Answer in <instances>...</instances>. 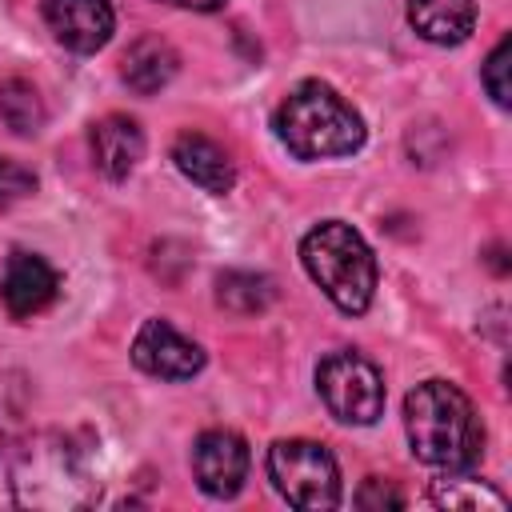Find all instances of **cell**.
Wrapping results in <instances>:
<instances>
[{
	"mask_svg": "<svg viewBox=\"0 0 512 512\" xmlns=\"http://www.w3.org/2000/svg\"><path fill=\"white\" fill-rule=\"evenodd\" d=\"M404 428L416 460L432 468H472L484 456V424L448 380H424L404 396Z\"/></svg>",
	"mask_w": 512,
	"mask_h": 512,
	"instance_id": "1",
	"label": "cell"
},
{
	"mask_svg": "<svg viewBox=\"0 0 512 512\" xmlns=\"http://www.w3.org/2000/svg\"><path fill=\"white\" fill-rule=\"evenodd\" d=\"M300 260L320 292L348 316H360L376 292V256L344 220H324L300 240Z\"/></svg>",
	"mask_w": 512,
	"mask_h": 512,
	"instance_id": "3",
	"label": "cell"
},
{
	"mask_svg": "<svg viewBox=\"0 0 512 512\" xmlns=\"http://www.w3.org/2000/svg\"><path fill=\"white\" fill-rule=\"evenodd\" d=\"M32 192H36V176H32L24 164L0 156V208L24 200V196H32Z\"/></svg>",
	"mask_w": 512,
	"mask_h": 512,
	"instance_id": "19",
	"label": "cell"
},
{
	"mask_svg": "<svg viewBox=\"0 0 512 512\" xmlns=\"http://www.w3.org/2000/svg\"><path fill=\"white\" fill-rule=\"evenodd\" d=\"M248 444L228 428H208L192 444V476L204 496L232 500L248 480Z\"/></svg>",
	"mask_w": 512,
	"mask_h": 512,
	"instance_id": "7",
	"label": "cell"
},
{
	"mask_svg": "<svg viewBox=\"0 0 512 512\" xmlns=\"http://www.w3.org/2000/svg\"><path fill=\"white\" fill-rule=\"evenodd\" d=\"M276 288L264 272H248V268H232L216 276V304L232 316H256L272 304Z\"/></svg>",
	"mask_w": 512,
	"mask_h": 512,
	"instance_id": "16",
	"label": "cell"
},
{
	"mask_svg": "<svg viewBox=\"0 0 512 512\" xmlns=\"http://www.w3.org/2000/svg\"><path fill=\"white\" fill-rule=\"evenodd\" d=\"M44 20L68 52H100L112 40L116 12L108 0H44Z\"/></svg>",
	"mask_w": 512,
	"mask_h": 512,
	"instance_id": "9",
	"label": "cell"
},
{
	"mask_svg": "<svg viewBox=\"0 0 512 512\" xmlns=\"http://www.w3.org/2000/svg\"><path fill=\"white\" fill-rule=\"evenodd\" d=\"M408 24L428 44H464L476 28V0H408Z\"/></svg>",
	"mask_w": 512,
	"mask_h": 512,
	"instance_id": "13",
	"label": "cell"
},
{
	"mask_svg": "<svg viewBox=\"0 0 512 512\" xmlns=\"http://www.w3.org/2000/svg\"><path fill=\"white\" fill-rule=\"evenodd\" d=\"M0 120H4L16 136H36V132L44 128V120H48L40 92H36L28 80H20V76L4 80V84H0Z\"/></svg>",
	"mask_w": 512,
	"mask_h": 512,
	"instance_id": "17",
	"label": "cell"
},
{
	"mask_svg": "<svg viewBox=\"0 0 512 512\" xmlns=\"http://www.w3.org/2000/svg\"><path fill=\"white\" fill-rule=\"evenodd\" d=\"M88 144H92L96 172L108 176V180L132 176L136 164H140V156H144V132H140V124L132 116H120V112L96 120L92 132H88Z\"/></svg>",
	"mask_w": 512,
	"mask_h": 512,
	"instance_id": "11",
	"label": "cell"
},
{
	"mask_svg": "<svg viewBox=\"0 0 512 512\" xmlns=\"http://www.w3.org/2000/svg\"><path fill=\"white\" fill-rule=\"evenodd\" d=\"M356 504L360 508H404V492L392 484V480H380V476H368L356 492Z\"/></svg>",
	"mask_w": 512,
	"mask_h": 512,
	"instance_id": "20",
	"label": "cell"
},
{
	"mask_svg": "<svg viewBox=\"0 0 512 512\" xmlns=\"http://www.w3.org/2000/svg\"><path fill=\"white\" fill-rule=\"evenodd\" d=\"M428 500H432L436 508H448V512H484V508L504 512V508H508V496L496 492L488 480L468 476V468H452L448 476L432 480Z\"/></svg>",
	"mask_w": 512,
	"mask_h": 512,
	"instance_id": "15",
	"label": "cell"
},
{
	"mask_svg": "<svg viewBox=\"0 0 512 512\" xmlns=\"http://www.w3.org/2000/svg\"><path fill=\"white\" fill-rule=\"evenodd\" d=\"M132 364L156 380H192L204 368V348L180 336L168 320H144L132 340Z\"/></svg>",
	"mask_w": 512,
	"mask_h": 512,
	"instance_id": "8",
	"label": "cell"
},
{
	"mask_svg": "<svg viewBox=\"0 0 512 512\" xmlns=\"http://www.w3.org/2000/svg\"><path fill=\"white\" fill-rule=\"evenodd\" d=\"M316 392L340 424H376L384 412V376L360 352H328L316 364Z\"/></svg>",
	"mask_w": 512,
	"mask_h": 512,
	"instance_id": "6",
	"label": "cell"
},
{
	"mask_svg": "<svg viewBox=\"0 0 512 512\" xmlns=\"http://www.w3.org/2000/svg\"><path fill=\"white\" fill-rule=\"evenodd\" d=\"M12 476H16L12 480L16 500L32 508H80L96 500V480H84L80 452L60 436L44 444H28Z\"/></svg>",
	"mask_w": 512,
	"mask_h": 512,
	"instance_id": "4",
	"label": "cell"
},
{
	"mask_svg": "<svg viewBox=\"0 0 512 512\" xmlns=\"http://www.w3.org/2000/svg\"><path fill=\"white\" fill-rule=\"evenodd\" d=\"M164 4H176V8H192V12H216V8H224L228 0H164Z\"/></svg>",
	"mask_w": 512,
	"mask_h": 512,
	"instance_id": "21",
	"label": "cell"
},
{
	"mask_svg": "<svg viewBox=\"0 0 512 512\" xmlns=\"http://www.w3.org/2000/svg\"><path fill=\"white\" fill-rule=\"evenodd\" d=\"M172 164L180 168V176H188L196 188H204L212 196H224L236 184V168H232L228 152L204 132H180L172 140Z\"/></svg>",
	"mask_w": 512,
	"mask_h": 512,
	"instance_id": "12",
	"label": "cell"
},
{
	"mask_svg": "<svg viewBox=\"0 0 512 512\" xmlns=\"http://www.w3.org/2000/svg\"><path fill=\"white\" fill-rule=\"evenodd\" d=\"M272 128L280 136V144L296 156V160H332V156H352L364 144V120L360 112L328 84L320 80H304L296 84L276 116Z\"/></svg>",
	"mask_w": 512,
	"mask_h": 512,
	"instance_id": "2",
	"label": "cell"
},
{
	"mask_svg": "<svg viewBox=\"0 0 512 512\" xmlns=\"http://www.w3.org/2000/svg\"><path fill=\"white\" fill-rule=\"evenodd\" d=\"M268 480L300 512H328L340 504V468L316 440H276L268 448Z\"/></svg>",
	"mask_w": 512,
	"mask_h": 512,
	"instance_id": "5",
	"label": "cell"
},
{
	"mask_svg": "<svg viewBox=\"0 0 512 512\" xmlns=\"http://www.w3.org/2000/svg\"><path fill=\"white\" fill-rule=\"evenodd\" d=\"M60 292V276L56 268L36 256V252H12L4 260V272H0V296H4V308L16 316V320H28L36 312H44Z\"/></svg>",
	"mask_w": 512,
	"mask_h": 512,
	"instance_id": "10",
	"label": "cell"
},
{
	"mask_svg": "<svg viewBox=\"0 0 512 512\" xmlns=\"http://www.w3.org/2000/svg\"><path fill=\"white\" fill-rule=\"evenodd\" d=\"M508 68H512V40L504 36L492 52H488V60H484V72H480V80H484V88H488V96L500 104V108H508L512 104V84H508Z\"/></svg>",
	"mask_w": 512,
	"mask_h": 512,
	"instance_id": "18",
	"label": "cell"
},
{
	"mask_svg": "<svg viewBox=\"0 0 512 512\" xmlns=\"http://www.w3.org/2000/svg\"><path fill=\"white\" fill-rule=\"evenodd\" d=\"M176 68H180V56H176V48H172L168 40H160V36H140V40L124 52L120 76H124V84H128L132 92L152 96V92H160L164 84H172Z\"/></svg>",
	"mask_w": 512,
	"mask_h": 512,
	"instance_id": "14",
	"label": "cell"
}]
</instances>
